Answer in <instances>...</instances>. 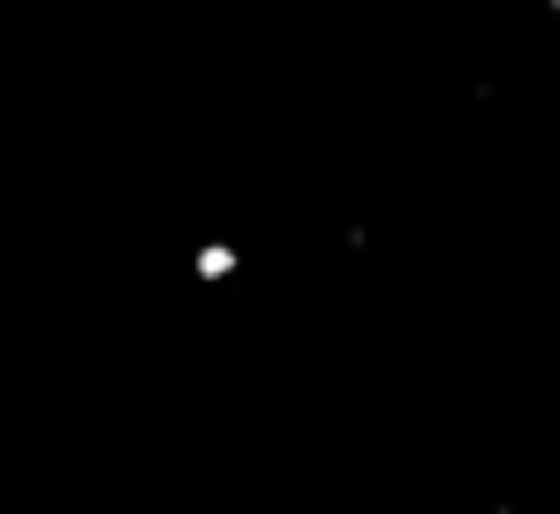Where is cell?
<instances>
[{"mask_svg": "<svg viewBox=\"0 0 560 514\" xmlns=\"http://www.w3.org/2000/svg\"><path fill=\"white\" fill-rule=\"evenodd\" d=\"M243 243H228V235H205V243H189V280L197 288H228V280H243Z\"/></svg>", "mask_w": 560, "mask_h": 514, "instance_id": "1", "label": "cell"}]
</instances>
